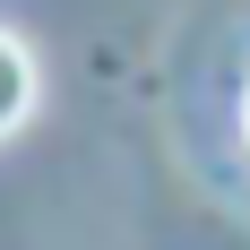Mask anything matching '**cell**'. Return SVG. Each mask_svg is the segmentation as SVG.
Segmentation results:
<instances>
[{
	"label": "cell",
	"instance_id": "cell-1",
	"mask_svg": "<svg viewBox=\"0 0 250 250\" xmlns=\"http://www.w3.org/2000/svg\"><path fill=\"white\" fill-rule=\"evenodd\" d=\"M26 112H35V52L0 26V138L26 129Z\"/></svg>",
	"mask_w": 250,
	"mask_h": 250
},
{
	"label": "cell",
	"instance_id": "cell-2",
	"mask_svg": "<svg viewBox=\"0 0 250 250\" xmlns=\"http://www.w3.org/2000/svg\"><path fill=\"white\" fill-rule=\"evenodd\" d=\"M242 138H250V95H242Z\"/></svg>",
	"mask_w": 250,
	"mask_h": 250
}]
</instances>
